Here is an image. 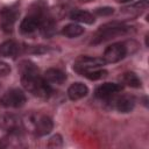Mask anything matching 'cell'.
Returning <instances> with one entry per match:
<instances>
[{
    "instance_id": "1",
    "label": "cell",
    "mask_w": 149,
    "mask_h": 149,
    "mask_svg": "<svg viewBox=\"0 0 149 149\" xmlns=\"http://www.w3.org/2000/svg\"><path fill=\"white\" fill-rule=\"evenodd\" d=\"M21 84L22 86L38 98H49L52 93V88L50 84L44 79V77H41L37 72H29V73H22L21 74Z\"/></svg>"
},
{
    "instance_id": "2",
    "label": "cell",
    "mask_w": 149,
    "mask_h": 149,
    "mask_svg": "<svg viewBox=\"0 0 149 149\" xmlns=\"http://www.w3.org/2000/svg\"><path fill=\"white\" fill-rule=\"evenodd\" d=\"M130 31V27L121 23V22H108L102 24L93 35L92 43L93 44H99L106 41H109L112 38H115L118 36H122Z\"/></svg>"
},
{
    "instance_id": "3",
    "label": "cell",
    "mask_w": 149,
    "mask_h": 149,
    "mask_svg": "<svg viewBox=\"0 0 149 149\" xmlns=\"http://www.w3.org/2000/svg\"><path fill=\"white\" fill-rule=\"evenodd\" d=\"M23 128L28 127L30 132L38 136H44L49 134L52 128H54V122L52 120L44 115V114H38V113H30L28 114L23 120H22Z\"/></svg>"
},
{
    "instance_id": "4",
    "label": "cell",
    "mask_w": 149,
    "mask_h": 149,
    "mask_svg": "<svg viewBox=\"0 0 149 149\" xmlns=\"http://www.w3.org/2000/svg\"><path fill=\"white\" fill-rule=\"evenodd\" d=\"M105 64H106V62L102 58L90 57V56H79L74 62L73 70L77 73L83 76V73L94 70V69H98V68H102Z\"/></svg>"
},
{
    "instance_id": "5",
    "label": "cell",
    "mask_w": 149,
    "mask_h": 149,
    "mask_svg": "<svg viewBox=\"0 0 149 149\" xmlns=\"http://www.w3.org/2000/svg\"><path fill=\"white\" fill-rule=\"evenodd\" d=\"M19 9L15 6L5 7L0 10V26L5 33H10L19 17Z\"/></svg>"
},
{
    "instance_id": "6",
    "label": "cell",
    "mask_w": 149,
    "mask_h": 149,
    "mask_svg": "<svg viewBox=\"0 0 149 149\" xmlns=\"http://www.w3.org/2000/svg\"><path fill=\"white\" fill-rule=\"evenodd\" d=\"M26 101H27L26 94L19 88H12L7 91L1 98V104L5 107H10V108L22 107L26 104Z\"/></svg>"
},
{
    "instance_id": "7",
    "label": "cell",
    "mask_w": 149,
    "mask_h": 149,
    "mask_svg": "<svg viewBox=\"0 0 149 149\" xmlns=\"http://www.w3.org/2000/svg\"><path fill=\"white\" fill-rule=\"evenodd\" d=\"M126 55H127V47L125 45V43L118 42V43H112L105 49L102 59L106 63H116L123 59Z\"/></svg>"
},
{
    "instance_id": "8",
    "label": "cell",
    "mask_w": 149,
    "mask_h": 149,
    "mask_svg": "<svg viewBox=\"0 0 149 149\" xmlns=\"http://www.w3.org/2000/svg\"><path fill=\"white\" fill-rule=\"evenodd\" d=\"M122 88H123V85L122 84H118V83H104V84L99 85L95 88L94 94L99 99L108 100L112 97L116 95L119 92H121Z\"/></svg>"
},
{
    "instance_id": "9",
    "label": "cell",
    "mask_w": 149,
    "mask_h": 149,
    "mask_svg": "<svg viewBox=\"0 0 149 149\" xmlns=\"http://www.w3.org/2000/svg\"><path fill=\"white\" fill-rule=\"evenodd\" d=\"M113 107L121 113H129L135 107V98L129 94H122L119 97H112ZM109 100V99H108Z\"/></svg>"
},
{
    "instance_id": "10",
    "label": "cell",
    "mask_w": 149,
    "mask_h": 149,
    "mask_svg": "<svg viewBox=\"0 0 149 149\" xmlns=\"http://www.w3.org/2000/svg\"><path fill=\"white\" fill-rule=\"evenodd\" d=\"M20 51V44L14 40H7L0 44V56L14 58Z\"/></svg>"
},
{
    "instance_id": "11",
    "label": "cell",
    "mask_w": 149,
    "mask_h": 149,
    "mask_svg": "<svg viewBox=\"0 0 149 149\" xmlns=\"http://www.w3.org/2000/svg\"><path fill=\"white\" fill-rule=\"evenodd\" d=\"M40 31L44 37H51L56 33V22L55 19L48 14L42 19L41 24H40Z\"/></svg>"
},
{
    "instance_id": "12",
    "label": "cell",
    "mask_w": 149,
    "mask_h": 149,
    "mask_svg": "<svg viewBox=\"0 0 149 149\" xmlns=\"http://www.w3.org/2000/svg\"><path fill=\"white\" fill-rule=\"evenodd\" d=\"M88 93V88L83 83H73L68 88V95L71 100H79L86 97Z\"/></svg>"
},
{
    "instance_id": "13",
    "label": "cell",
    "mask_w": 149,
    "mask_h": 149,
    "mask_svg": "<svg viewBox=\"0 0 149 149\" xmlns=\"http://www.w3.org/2000/svg\"><path fill=\"white\" fill-rule=\"evenodd\" d=\"M44 79L48 81V83H52V84H63L65 80H66V74L65 72H63L62 70L59 69H56V68H51V69H48L45 72H44Z\"/></svg>"
},
{
    "instance_id": "14",
    "label": "cell",
    "mask_w": 149,
    "mask_h": 149,
    "mask_svg": "<svg viewBox=\"0 0 149 149\" xmlns=\"http://www.w3.org/2000/svg\"><path fill=\"white\" fill-rule=\"evenodd\" d=\"M70 19L80 23H86V24H92L94 23V16L90 12L86 10H80V9H74L70 13Z\"/></svg>"
},
{
    "instance_id": "15",
    "label": "cell",
    "mask_w": 149,
    "mask_h": 149,
    "mask_svg": "<svg viewBox=\"0 0 149 149\" xmlns=\"http://www.w3.org/2000/svg\"><path fill=\"white\" fill-rule=\"evenodd\" d=\"M84 33V28L77 23H69L62 29V34L69 38H73L77 36H80Z\"/></svg>"
},
{
    "instance_id": "16",
    "label": "cell",
    "mask_w": 149,
    "mask_h": 149,
    "mask_svg": "<svg viewBox=\"0 0 149 149\" xmlns=\"http://www.w3.org/2000/svg\"><path fill=\"white\" fill-rule=\"evenodd\" d=\"M121 81L123 84H126L127 86H130V87H134V88H139L141 86V80L140 78L137 77L136 73L132 72V71H127L125 73H122L121 76Z\"/></svg>"
},
{
    "instance_id": "17",
    "label": "cell",
    "mask_w": 149,
    "mask_h": 149,
    "mask_svg": "<svg viewBox=\"0 0 149 149\" xmlns=\"http://www.w3.org/2000/svg\"><path fill=\"white\" fill-rule=\"evenodd\" d=\"M83 76L90 80H99V79L107 76V71L102 68H98V69H94V70H91V71L83 73Z\"/></svg>"
},
{
    "instance_id": "18",
    "label": "cell",
    "mask_w": 149,
    "mask_h": 149,
    "mask_svg": "<svg viewBox=\"0 0 149 149\" xmlns=\"http://www.w3.org/2000/svg\"><path fill=\"white\" fill-rule=\"evenodd\" d=\"M62 146H63V139L59 134L52 135L48 141V147L49 148H61Z\"/></svg>"
},
{
    "instance_id": "19",
    "label": "cell",
    "mask_w": 149,
    "mask_h": 149,
    "mask_svg": "<svg viewBox=\"0 0 149 149\" xmlns=\"http://www.w3.org/2000/svg\"><path fill=\"white\" fill-rule=\"evenodd\" d=\"M94 13L99 16H108L114 13V8L113 7H99V8H95Z\"/></svg>"
},
{
    "instance_id": "20",
    "label": "cell",
    "mask_w": 149,
    "mask_h": 149,
    "mask_svg": "<svg viewBox=\"0 0 149 149\" xmlns=\"http://www.w3.org/2000/svg\"><path fill=\"white\" fill-rule=\"evenodd\" d=\"M10 73V65L3 61H0V77L7 76Z\"/></svg>"
},
{
    "instance_id": "21",
    "label": "cell",
    "mask_w": 149,
    "mask_h": 149,
    "mask_svg": "<svg viewBox=\"0 0 149 149\" xmlns=\"http://www.w3.org/2000/svg\"><path fill=\"white\" fill-rule=\"evenodd\" d=\"M118 2H121V3H126V2H130V1H133V0H116Z\"/></svg>"
},
{
    "instance_id": "22",
    "label": "cell",
    "mask_w": 149,
    "mask_h": 149,
    "mask_svg": "<svg viewBox=\"0 0 149 149\" xmlns=\"http://www.w3.org/2000/svg\"><path fill=\"white\" fill-rule=\"evenodd\" d=\"M80 1H83V2H90V1H93V0H80Z\"/></svg>"
}]
</instances>
